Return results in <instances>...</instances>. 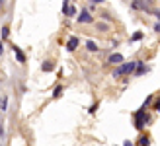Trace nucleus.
<instances>
[{
    "instance_id": "7",
    "label": "nucleus",
    "mask_w": 160,
    "mask_h": 146,
    "mask_svg": "<svg viewBox=\"0 0 160 146\" xmlns=\"http://www.w3.org/2000/svg\"><path fill=\"white\" fill-rule=\"evenodd\" d=\"M62 14L65 16H76V6H72L70 2H62Z\"/></svg>"
},
{
    "instance_id": "11",
    "label": "nucleus",
    "mask_w": 160,
    "mask_h": 146,
    "mask_svg": "<svg viewBox=\"0 0 160 146\" xmlns=\"http://www.w3.org/2000/svg\"><path fill=\"white\" fill-rule=\"evenodd\" d=\"M41 70H43V72H51V70H55V62H53V61H43Z\"/></svg>"
},
{
    "instance_id": "2",
    "label": "nucleus",
    "mask_w": 160,
    "mask_h": 146,
    "mask_svg": "<svg viewBox=\"0 0 160 146\" xmlns=\"http://www.w3.org/2000/svg\"><path fill=\"white\" fill-rule=\"evenodd\" d=\"M135 68H137V62H123L113 70V78H121V76H127V74H133Z\"/></svg>"
},
{
    "instance_id": "10",
    "label": "nucleus",
    "mask_w": 160,
    "mask_h": 146,
    "mask_svg": "<svg viewBox=\"0 0 160 146\" xmlns=\"http://www.w3.org/2000/svg\"><path fill=\"white\" fill-rule=\"evenodd\" d=\"M8 103H10V97H8V95H0V111H6L8 109Z\"/></svg>"
},
{
    "instance_id": "9",
    "label": "nucleus",
    "mask_w": 160,
    "mask_h": 146,
    "mask_svg": "<svg viewBox=\"0 0 160 146\" xmlns=\"http://www.w3.org/2000/svg\"><path fill=\"white\" fill-rule=\"evenodd\" d=\"M8 37H10V26H8V23H4V26L0 27V39H2V41H6Z\"/></svg>"
},
{
    "instance_id": "22",
    "label": "nucleus",
    "mask_w": 160,
    "mask_h": 146,
    "mask_svg": "<svg viewBox=\"0 0 160 146\" xmlns=\"http://www.w3.org/2000/svg\"><path fill=\"white\" fill-rule=\"evenodd\" d=\"M2 55H4V43L0 41V56H2Z\"/></svg>"
},
{
    "instance_id": "3",
    "label": "nucleus",
    "mask_w": 160,
    "mask_h": 146,
    "mask_svg": "<svg viewBox=\"0 0 160 146\" xmlns=\"http://www.w3.org/2000/svg\"><path fill=\"white\" fill-rule=\"evenodd\" d=\"M76 22H78V23H92L94 18H92L90 10H88V8H84V10L80 12V16H78V20H76Z\"/></svg>"
},
{
    "instance_id": "5",
    "label": "nucleus",
    "mask_w": 160,
    "mask_h": 146,
    "mask_svg": "<svg viewBox=\"0 0 160 146\" xmlns=\"http://www.w3.org/2000/svg\"><path fill=\"white\" fill-rule=\"evenodd\" d=\"M12 51H14L16 61H18L20 64H23V62H26V55H23V51H22V49H20L18 45H14V43H12Z\"/></svg>"
},
{
    "instance_id": "25",
    "label": "nucleus",
    "mask_w": 160,
    "mask_h": 146,
    "mask_svg": "<svg viewBox=\"0 0 160 146\" xmlns=\"http://www.w3.org/2000/svg\"><path fill=\"white\" fill-rule=\"evenodd\" d=\"M0 146H4V142H2V140H0Z\"/></svg>"
},
{
    "instance_id": "17",
    "label": "nucleus",
    "mask_w": 160,
    "mask_h": 146,
    "mask_svg": "<svg viewBox=\"0 0 160 146\" xmlns=\"http://www.w3.org/2000/svg\"><path fill=\"white\" fill-rule=\"evenodd\" d=\"M96 27H98L100 31H106V29H108V23H103V22H100V23H96Z\"/></svg>"
},
{
    "instance_id": "21",
    "label": "nucleus",
    "mask_w": 160,
    "mask_h": 146,
    "mask_svg": "<svg viewBox=\"0 0 160 146\" xmlns=\"http://www.w3.org/2000/svg\"><path fill=\"white\" fill-rule=\"evenodd\" d=\"M154 31H156V33H160V22L154 23Z\"/></svg>"
},
{
    "instance_id": "13",
    "label": "nucleus",
    "mask_w": 160,
    "mask_h": 146,
    "mask_svg": "<svg viewBox=\"0 0 160 146\" xmlns=\"http://www.w3.org/2000/svg\"><path fill=\"white\" fill-rule=\"evenodd\" d=\"M86 49H88V51H92V53H98V45H96L92 39H88V41H86Z\"/></svg>"
},
{
    "instance_id": "14",
    "label": "nucleus",
    "mask_w": 160,
    "mask_h": 146,
    "mask_svg": "<svg viewBox=\"0 0 160 146\" xmlns=\"http://www.w3.org/2000/svg\"><path fill=\"white\" fill-rule=\"evenodd\" d=\"M137 144H139V146H148V144H150V139H148L147 134H141V136H139V142H137Z\"/></svg>"
},
{
    "instance_id": "16",
    "label": "nucleus",
    "mask_w": 160,
    "mask_h": 146,
    "mask_svg": "<svg viewBox=\"0 0 160 146\" xmlns=\"http://www.w3.org/2000/svg\"><path fill=\"white\" fill-rule=\"evenodd\" d=\"M61 95H62V86H57V88L53 90V100H59Z\"/></svg>"
},
{
    "instance_id": "4",
    "label": "nucleus",
    "mask_w": 160,
    "mask_h": 146,
    "mask_svg": "<svg viewBox=\"0 0 160 146\" xmlns=\"http://www.w3.org/2000/svg\"><path fill=\"white\" fill-rule=\"evenodd\" d=\"M80 45V37L78 35H70L68 37V41H67V51L68 53H72V51H76V47Z\"/></svg>"
},
{
    "instance_id": "20",
    "label": "nucleus",
    "mask_w": 160,
    "mask_h": 146,
    "mask_svg": "<svg viewBox=\"0 0 160 146\" xmlns=\"http://www.w3.org/2000/svg\"><path fill=\"white\" fill-rule=\"evenodd\" d=\"M154 109L160 113V97H158V100H156V103H154Z\"/></svg>"
},
{
    "instance_id": "24",
    "label": "nucleus",
    "mask_w": 160,
    "mask_h": 146,
    "mask_svg": "<svg viewBox=\"0 0 160 146\" xmlns=\"http://www.w3.org/2000/svg\"><path fill=\"white\" fill-rule=\"evenodd\" d=\"M0 123H2V111H0Z\"/></svg>"
},
{
    "instance_id": "15",
    "label": "nucleus",
    "mask_w": 160,
    "mask_h": 146,
    "mask_svg": "<svg viewBox=\"0 0 160 146\" xmlns=\"http://www.w3.org/2000/svg\"><path fill=\"white\" fill-rule=\"evenodd\" d=\"M142 37H145V33H142V31H135V33L131 35V43H135V41H141Z\"/></svg>"
},
{
    "instance_id": "12",
    "label": "nucleus",
    "mask_w": 160,
    "mask_h": 146,
    "mask_svg": "<svg viewBox=\"0 0 160 146\" xmlns=\"http://www.w3.org/2000/svg\"><path fill=\"white\" fill-rule=\"evenodd\" d=\"M148 4L150 2H131V6L135 8V10H150Z\"/></svg>"
},
{
    "instance_id": "18",
    "label": "nucleus",
    "mask_w": 160,
    "mask_h": 146,
    "mask_svg": "<svg viewBox=\"0 0 160 146\" xmlns=\"http://www.w3.org/2000/svg\"><path fill=\"white\" fill-rule=\"evenodd\" d=\"M4 136H6V129L2 127V123H0V140H4Z\"/></svg>"
},
{
    "instance_id": "19",
    "label": "nucleus",
    "mask_w": 160,
    "mask_h": 146,
    "mask_svg": "<svg viewBox=\"0 0 160 146\" xmlns=\"http://www.w3.org/2000/svg\"><path fill=\"white\" fill-rule=\"evenodd\" d=\"M96 109H98V103H94V105H90V109H88V113H96Z\"/></svg>"
},
{
    "instance_id": "8",
    "label": "nucleus",
    "mask_w": 160,
    "mask_h": 146,
    "mask_svg": "<svg viewBox=\"0 0 160 146\" xmlns=\"http://www.w3.org/2000/svg\"><path fill=\"white\" fill-rule=\"evenodd\" d=\"M148 70H150V66H147V64L139 62V64H137V68H135V74H137V76H142V74H147Z\"/></svg>"
},
{
    "instance_id": "1",
    "label": "nucleus",
    "mask_w": 160,
    "mask_h": 146,
    "mask_svg": "<svg viewBox=\"0 0 160 146\" xmlns=\"http://www.w3.org/2000/svg\"><path fill=\"white\" fill-rule=\"evenodd\" d=\"M147 123H150V115L147 113V109L141 107L137 113H135V129H137V131H142Z\"/></svg>"
},
{
    "instance_id": "23",
    "label": "nucleus",
    "mask_w": 160,
    "mask_h": 146,
    "mask_svg": "<svg viewBox=\"0 0 160 146\" xmlns=\"http://www.w3.org/2000/svg\"><path fill=\"white\" fill-rule=\"evenodd\" d=\"M123 146H135V144H133L131 140H125V142H123Z\"/></svg>"
},
{
    "instance_id": "6",
    "label": "nucleus",
    "mask_w": 160,
    "mask_h": 146,
    "mask_svg": "<svg viewBox=\"0 0 160 146\" xmlns=\"http://www.w3.org/2000/svg\"><path fill=\"white\" fill-rule=\"evenodd\" d=\"M125 61H123V55L121 53H111L109 56H108V64H123Z\"/></svg>"
}]
</instances>
